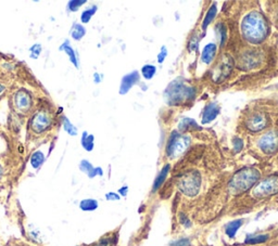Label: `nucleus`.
<instances>
[{"label":"nucleus","instance_id":"f257e3e1","mask_svg":"<svg viewBox=\"0 0 278 246\" xmlns=\"http://www.w3.org/2000/svg\"><path fill=\"white\" fill-rule=\"evenodd\" d=\"M241 31L248 41L260 43L266 38L267 24L262 14L259 12H251L243 20Z\"/></svg>","mask_w":278,"mask_h":246},{"label":"nucleus","instance_id":"f03ea898","mask_svg":"<svg viewBox=\"0 0 278 246\" xmlns=\"http://www.w3.org/2000/svg\"><path fill=\"white\" fill-rule=\"evenodd\" d=\"M196 89L181 82H173L166 88L164 96L168 104L177 105L190 101L195 98Z\"/></svg>","mask_w":278,"mask_h":246},{"label":"nucleus","instance_id":"7ed1b4c3","mask_svg":"<svg viewBox=\"0 0 278 246\" xmlns=\"http://www.w3.org/2000/svg\"><path fill=\"white\" fill-rule=\"evenodd\" d=\"M260 179V173L254 168H245L238 171L229 182V189L232 194L246 192Z\"/></svg>","mask_w":278,"mask_h":246},{"label":"nucleus","instance_id":"20e7f679","mask_svg":"<svg viewBox=\"0 0 278 246\" xmlns=\"http://www.w3.org/2000/svg\"><path fill=\"white\" fill-rule=\"evenodd\" d=\"M177 187L187 196H195L199 193L201 187V177L198 171L190 170L181 176Z\"/></svg>","mask_w":278,"mask_h":246},{"label":"nucleus","instance_id":"39448f33","mask_svg":"<svg viewBox=\"0 0 278 246\" xmlns=\"http://www.w3.org/2000/svg\"><path fill=\"white\" fill-rule=\"evenodd\" d=\"M190 144V139L187 136L179 135L176 131L169 136L166 153L169 157H177L182 155Z\"/></svg>","mask_w":278,"mask_h":246},{"label":"nucleus","instance_id":"423d86ee","mask_svg":"<svg viewBox=\"0 0 278 246\" xmlns=\"http://www.w3.org/2000/svg\"><path fill=\"white\" fill-rule=\"evenodd\" d=\"M278 193V177L277 176H271L260 181L253 188L252 194L254 198L263 199L272 196Z\"/></svg>","mask_w":278,"mask_h":246},{"label":"nucleus","instance_id":"0eeeda50","mask_svg":"<svg viewBox=\"0 0 278 246\" xmlns=\"http://www.w3.org/2000/svg\"><path fill=\"white\" fill-rule=\"evenodd\" d=\"M232 66H234V61H232L231 57L227 55L224 56L213 69V72H212L213 81L218 84L225 81L229 76V74L231 73Z\"/></svg>","mask_w":278,"mask_h":246},{"label":"nucleus","instance_id":"6e6552de","mask_svg":"<svg viewBox=\"0 0 278 246\" xmlns=\"http://www.w3.org/2000/svg\"><path fill=\"white\" fill-rule=\"evenodd\" d=\"M259 147L266 154H273L278 150V130H271L259 140Z\"/></svg>","mask_w":278,"mask_h":246},{"label":"nucleus","instance_id":"1a4fd4ad","mask_svg":"<svg viewBox=\"0 0 278 246\" xmlns=\"http://www.w3.org/2000/svg\"><path fill=\"white\" fill-rule=\"evenodd\" d=\"M51 124V118L46 112H38L36 113L32 119V128L36 133H42L46 130Z\"/></svg>","mask_w":278,"mask_h":246},{"label":"nucleus","instance_id":"9d476101","mask_svg":"<svg viewBox=\"0 0 278 246\" xmlns=\"http://www.w3.org/2000/svg\"><path fill=\"white\" fill-rule=\"evenodd\" d=\"M267 117L264 115V114L262 113H256L254 114V115L251 116L249 119H248V122H247V126L250 130L252 131H260L262 130L266 127L267 125Z\"/></svg>","mask_w":278,"mask_h":246},{"label":"nucleus","instance_id":"9b49d317","mask_svg":"<svg viewBox=\"0 0 278 246\" xmlns=\"http://www.w3.org/2000/svg\"><path fill=\"white\" fill-rule=\"evenodd\" d=\"M219 113H220L219 105L215 102L209 103L204 109L203 118H202L203 124H209V122H211L213 119L217 118V116L219 115Z\"/></svg>","mask_w":278,"mask_h":246},{"label":"nucleus","instance_id":"f8f14e48","mask_svg":"<svg viewBox=\"0 0 278 246\" xmlns=\"http://www.w3.org/2000/svg\"><path fill=\"white\" fill-rule=\"evenodd\" d=\"M32 104V99L28 92L20 91L15 94V105L21 111H29Z\"/></svg>","mask_w":278,"mask_h":246},{"label":"nucleus","instance_id":"ddd939ff","mask_svg":"<svg viewBox=\"0 0 278 246\" xmlns=\"http://www.w3.org/2000/svg\"><path fill=\"white\" fill-rule=\"evenodd\" d=\"M139 81V74L138 72H133L129 75L125 76L123 78V81H122V86H121V93L124 94V93H126L131 88L135 85L137 82Z\"/></svg>","mask_w":278,"mask_h":246},{"label":"nucleus","instance_id":"4468645a","mask_svg":"<svg viewBox=\"0 0 278 246\" xmlns=\"http://www.w3.org/2000/svg\"><path fill=\"white\" fill-rule=\"evenodd\" d=\"M259 63V58L255 52H247L246 55L241 58V66L246 69L255 67V65Z\"/></svg>","mask_w":278,"mask_h":246},{"label":"nucleus","instance_id":"2eb2a0df","mask_svg":"<svg viewBox=\"0 0 278 246\" xmlns=\"http://www.w3.org/2000/svg\"><path fill=\"white\" fill-rule=\"evenodd\" d=\"M215 55H217V46L214 45V43H209L204 47L203 51H202V56H201V60L202 62L205 64H210Z\"/></svg>","mask_w":278,"mask_h":246},{"label":"nucleus","instance_id":"dca6fc26","mask_svg":"<svg viewBox=\"0 0 278 246\" xmlns=\"http://www.w3.org/2000/svg\"><path fill=\"white\" fill-rule=\"evenodd\" d=\"M169 169H171V166H169L168 164L165 165V166L163 167L162 170H161V173L159 174V176H158L157 179H156V181H155V184H154V191H157L158 189L161 188V186H162L163 182H164V180H165L166 177H167V174H168Z\"/></svg>","mask_w":278,"mask_h":246},{"label":"nucleus","instance_id":"f3484780","mask_svg":"<svg viewBox=\"0 0 278 246\" xmlns=\"http://www.w3.org/2000/svg\"><path fill=\"white\" fill-rule=\"evenodd\" d=\"M243 223H244L243 219H239V220L231 222L230 224L227 225L225 231H226V234L229 236V238H234L239 228L243 226Z\"/></svg>","mask_w":278,"mask_h":246},{"label":"nucleus","instance_id":"a211bd4d","mask_svg":"<svg viewBox=\"0 0 278 246\" xmlns=\"http://www.w3.org/2000/svg\"><path fill=\"white\" fill-rule=\"evenodd\" d=\"M198 124L191 119V118H183V120L179 122L178 129L181 131H186V130H190V129H198Z\"/></svg>","mask_w":278,"mask_h":246},{"label":"nucleus","instance_id":"6ab92c4d","mask_svg":"<svg viewBox=\"0 0 278 246\" xmlns=\"http://www.w3.org/2000/svg\"><path fill=\"white\" fill-rule=\"evenodd\" d=\"M215 15H217V5L214 4L209 9V11L207 12V15H205V17H204L203 23H202V30H207V28L210 25V23L214 20Z\"/></svg>","mask_w":278,"mask_h":246},{"label":"nucleus","instance_id":"aec40b11","mask_svg":"<svg viewBox=\"0 0 278 246\" xmlns=\"http://www.w3.org/2000/svg\"><path fill=\"white\" fill-rule=\"evenodd\" d=\"M116 241H118V240H116V236L115 235L105 236V238H102L101 240L98 241L93 246H115Z\"/></svg>","mask_w":278,"mask_h":246},{"label":"nucleus","instance_id":"412c9836","mask_svg":"<svg viewBox=\"0 0 278 246\" xmlns=\"http://www.w3.org/2000/svg\"><path fill=\"white\" fill-rule=\"evenodd\" d=\"M156 72H157L156 66L150 65V64L145 65V66L142 67V69H141V73H142L143 77L146 78V80H151V78L155 76Z\"/></svg>","mask_w":278,"mask_h":246},{"label":"nucleus","instance_id":"4be33fe9","mask_svg":"<svg viewBox=\"0 0 278 246\" xmlns=\"http://www.w3.org/2000/svg\"><path fill=\"white\" fill-rule=\"evenodd\" d=\"M268 239V235L261 234V235H254V236H249V238L246 239L247 244H260V243H264Z\"/></svg>","mask_w":278,"mask_h":246},{"label":"nucleus","instance_id":"5701e85b","mask_svg":"<svg viewBox=\"0 0 278 246\" xmlns=\"http://www.w3.org/2000/svg\"><path fill=\"white\" fill-rule=\"evenodd\" d=\"M217 32H218L219 36H220V45L222 47V46H224V42H225L226 37H227V30L225 28V25L219 24L217 26Z\"/></svg>","mask_w":278,"mask_h":246},{"label":"nucleus","instance_id":"b1692460","mask_svg":"<svg viewBox=\"0 0 278 246\" xmlns=\"http://www.w3.org/2000/svg\"><path fill=\"white\" fill-rule=\"evenodd\" d=\"M44 160H45V157H44L42 153H40V152H36V153L32 156L31 162H32L33 167H35V168H37V167H39V166L41 165V163L44 162Z\"/></svg>","mask_w":278,"mask_h":246},{"label":"nucleus","instance_id":"393cba45","mask_svg":"<svg viewBox=\"0 0 278 246\" xmlns=\"http://www.w3.org/2000/svg\"><path fill=\"white\" fill-rule=\"evenodd\" d=\"M97 206H98L97 202L94 200L83 201L82 204H80V207H82L84 210H94L95 208H97Z\"/></svg>","mask_w":278,"mask_h":246},{"label":"nucleus","instance_id":"a878e982","mask_svg":"<svg viewBox=\"0 0 278 246\" xmlns=\"http://www.w3.org/2000/svg\"><path fill=\"white\" fill-rule=\"evenodd\" d=\"M167 56V50H166V47H162V49H161V52L159 54V57H158V62L159 63H162L164 59L166 58Z\"/></svg>","mask_w":278,"mask_h":246},{"label":"nucleus","instance_id":"bb28decb","mask_svg":"<svg viewBox=\"0 0 278 246\" xmlns=\"http://www.w3.org/2000/svg\"><path fill=\"white\" fill-rule=\"evenodd\" d=\"M171 246H189V240H187V239L178 240V241L173 242Z\"/></svg>","mask_w":278,"mask_h":246},{"label":"nucleus","instance_id":"cd10ccee","mask_svg":"<svg viewBox=\"0 0 278 246\" xmlns=\"http://www.w3.org/2000/svg\"><path fill=\"white\" fill-rule=\"evenodd\" d=\"M95 10H96V8H94V9H93V10H89V11H86V12L84 13L83 17H82V19H83V21H84V22H87V21L89 20V17H91V16L93 15V13L95 12Z\"/></svg>","mask_w":278,"mask_h":246},{"label":"nucleus","instance_id":"c85d7f7f","mask_svg":"<svg viewBox=\"0 0 278 246\" xmlns=\"http://www.w3.org/2000/svg\"><path fill=\"white\" fill-rule=\"evenodd\" d=\"M234 144L236 146V151H240L241 147H243V141H241L240 139H235Z\"/></svg>","mask_w":278,"mask_h":246},{"label":"nucleus","instance_id":"c756f323","mask_svg":"<svg viewBox=\"0 0 278 246\" xmlns=\"http://www.w3.org/2000/svg\"><path fill=\"white\" fill-rule=\"evenodd\" d=\"M106 199L108 200H119V195L115 194V193H109V194L106 195Z\"/></svg>","mask_w":278,"mask_h":246},{"label":"nucleus","instance_id":"7c9ffc66","mask_svg":"<svg viewBox=\"0 0 278 246\" xmlns=\"http://www.w3.org/2000/svg\"><path fill=\"white\" fill-rule=\"evenodd\" d=\"M120 192L122 193V194H123V195H126V192H127V188H126V187H124V188H123V189H122V190H121Z\"/></svg>","mask_w":278,"mask_h":246},{"label":"nucleus","instance_id":"2f4dec72","mask_svg":"<svg viewBox=\"0 0 278 246\" xmlns=\"http://www.w3.org/2000/svg\"><path fill=\"white\" fill-rule=\"evenodd\" d=\"M2 175H3V168H2V166H0V178H2Z\"/></svg>","mask_w":278,"mask_h":246},{"label":"nucleus","instance_id":"473e14b6","mask_svg":"<svg viewBox=\"0 0 278 246\" xmlns=\"http://www.w3.org/2000/svg\"><path fill=\"white\" fill-rule=\"evenodd\" d=\"M3 89H4V87L0 86V91H3Z\"/></svg>","mask_w":278,"mask_h":246}]
</instances>
